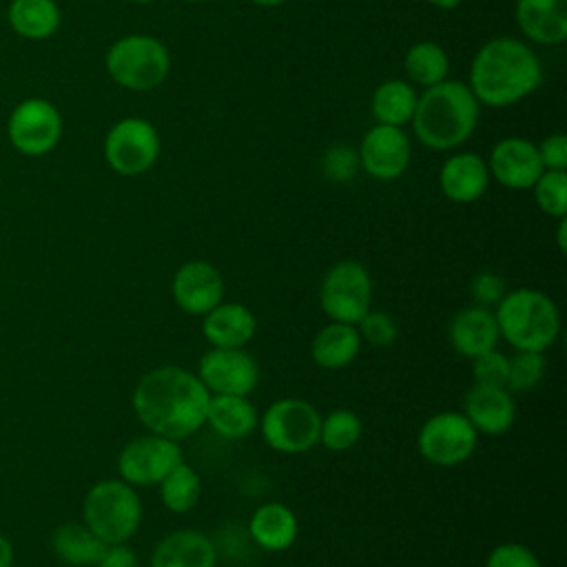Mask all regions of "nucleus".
I'll return each mask as SVG.
<instances>
[{"label": "nucleus", "instance_id": "ddd939ff", "mask_svg": "<svg viewBox=\"0 0 567 567\" xmlns=\"http://www.w3.org/2000/svg\"><path fill=\"white\" fill-rule=\"evenodd\" d=\"M197 377L210 394L248 396L259 383V365L244 348H210L199 359Z\"/></svg>", "mask_w": 567, "mask_h": 567}, {"label": "nucleus", "instance_id": "5701e85b", "mask_svg": "<svg viewBox=\"0 0 567 567\" xmlns=\"http://www.w3.org/2000/svg\"><path fill=\"white\" fill-rule=\"evenodd\" d=\"M248 532L255 545H259L266 551H281L288 549L299 532V523L295 512L284 505V503H266L259 505L250 520H248Z\"/></svg>", "mask_w": 567, "mask_h": 567}, {"label": "nucleus", "instance_id": "f03ea898", "mask_svg": "<svg viewBox=\"0 0 567 567\" xmlns=\"http://www.w3.org/2000/svg\"><path fill=\"white\" fill-rule=\"evenodd\" d=\"M543 66L538 55L516 38L487 40L470 64V91L478 104L509 106L538 89Z\"/></svg>", "mask_w": 567, "mask_h": 567}, {"label": "nucleus", "instance_id": "412c9836", "mask_svg": "<svg viewBox=\"0 0 567 567\" xmlns=\"http://www.w3.org/2000/svg\"><path fill=\"white\" fill-rule=\"evenodd\" d=\"M255 330L252 310L239 301H219L202 321V332L213 348H244L255 337Z\"/></svg>", "mask_w": 567, "mask_h": 567}, {"label": "nucleus", "instance_id": "f257e3e1", "mask_svg": "<svg viewBox=\"0 0 567 567\" xmlns=\"http://www.w3.org/2000/svg\"><path fill=\"white\" fill-rule=\"evenodd\" d=\"M210 392L186 368L159 365L133 390V412L151 432L173 441L195 434L206 423Z\"/></svg>", "mask_w": 567, "mask_h": 567}, {"label": "nucleus", "instance_id": "79ce46f5", "mask_svg": "<svg viewBox=\"0 0 567 567\" xmlns=\"http://www.w3.org/2000/svg\"><path fill=\"white\" fill-rule=\"evenodd\" d=\"M565 228H567V221H565V217H560L558 219V248H560V252H565Z\"/></svg>", "mask_w": 567, "mask_h": 567}, {"label": "nucleus", "instance_id": "7ed1b4c3", "mask_svg": "<svg viewBox=\"0 0 567 567\" xmlns=\"http://www.w3.org/2000/svg\"><path fill=\"white\" fill-rule=\"evenodd\" d=\"M410 122L423 146L450 151L474 133L478 124V100L467 84L445 78L423 89Z\"/></svg>", "mask_w": 567, "mask_h": 567}, {"label": "nucleus", "instance_id": "72a5a7b5", "mask_svg": "<svg viewBox=\"0 0 567 567\" xmlns=\"http://www.w3.org/2000/svg\"><path fill=\"white\" fill-rule=\"evenodd\" d=\"M472 374H474V383L478 385L505 388L507 374H509V357L492 348L472 359Z\"/></svg>", "mask_w": 567, "mask_h": 567}, {"label": "nucleus", "instance_id": "cd10ccee", "mask_svg": "<svg viewBox=\"0 0 567 567\" xmlns=\"http://www.w3.org/2000/svg\"><path fill=\"white\" fill-rule=\"evenodd\" d=\"M416 91L405 80H385L372 93V115L379 124L403 126L412 120L416 109Z\"/></svg>", "mask_w": 567, "mask_h": 567}, {"label": "nucleus", "instance_id": "4468645a", "mask_svg": "<svg viewBox=\"0 0 567 567\" xmlns=\"http://www.w3.org/2000/svg\"><path fill=\"white\" fill-rule=\"evenodd\" d=\"M410 140L401 126L377 124L363 135L357 157L370 177L390 182L403 175L410 164Z\"/></svg>", "mask_w": 567, "mask_h": 567}, {"label": "nucleus", "instance_id": "f704fd0d", "mask_svg": "<svg viewBox=\"0 0 567 567\" xmlns=\"http://www.w3.org/2000/svg\"><path fill=\"white\" fill-rule=\"evenodd\" d=\"M361 341H368L374 348H385L396 339V323L390 315L379 310H368L357 323Z\"/></svg>", "mask_w": 567, "mask_h": 567}, {"label": "nucleus", "instance_id": "e433bc0d", "mask_svg": "<svg viewBox=\"0 0 567 567\" xmlns=\"http://www.w3.org/2000/svg\"><path fill=\"white\" fill-rule=\"evenodd\" d=\"M357 166H359V157L348 146H332L323 155V173L332 182H348L357 173Z\"/></svg>", "mask_w": 567, "mask_h": 567}, {"label": "nucleus", "instance_id": "aec40b11", "mask_svg": "<svg viewBox=\"0 0 567 567\" xmlns=\"http://www.w3.org/2000/svg\"><path fill=\"white\" fill-rule=\"evenodd\" d=\"M450 343L452 348L467 359H474L492 348H496L501 334L496 326L494 310L483 306H470L454 315L450 323Z\"/></svg>", "mask_w": 567, "mask_h": 567}, {"label": "nucleus", "instance_id": "6e6552de", "mask_svg": "<svg viewBox=\"0 0 567 567\" xmlns=\"http://www.w3.org/2000/svg\"><path fill=\"white\" fill-rule=\"evenodd\" d=\"M319 303L330 321L357 326L372 303V279L365 266L354 259L330 266L319 286Z\"/></svg>", "mask_w": 567, "mask_h": 567}, {"label": "nucleus", "instance_id": "2f4dec72", "mask_svg": "<svg viewBox=\"0 0 567 567\" xmlns=\"http://www.w3.org/2000/svg\"><path fill=\"white\" fill-rule=\"evenodd\" d=\"M534 199L538 208L549 217H565L567 213V173L565 171H543L534 182Z\"/></svg>", "mask_w": 567, "mask_h": 567}, {"label": "nucleus", "instance_id": "0eeeda50", "mask_svg": "<svg viewBox=\"0 0 567 567\" xmlns=\"http://www.w3.org/2000/svg\"><path fill=\"white\" fill-rule=\"evenodd\" d=\"M266 445L281 454H303L319 443L321 414L303 399H277L259 416Z\"/></svg>", "mask_w": 567, "mask_h": 567}, {"label": "nucleus", "instance_id": "6ab92c4d", "mask_svg": "<svg viewBox=\"0 0 567 567\" xmlns=\"http://www.w3.org/2000/svg\"><path fill=\"white\" fill-rule=\"evenodd\" d=\"M213 540L197 529H175L166 534L151 554V567H215Z\"/></svg>", "mask_w": 567, "mask_h": 567}, {"label": "nucleus", "instance_id": "9d476101", "mask_svg": "<svg viewBox=\"0 0 567 567\" xmlns=\"http://www.w3.org/2000/svg\"><path fill=\"white\" fill-rule=\"evenodd\" d=\"M478 443V432L463 412L445 410L430 416L416 436L419 452L425 461L439 467H454L472 456Z\"/></svg>", "mask_w": 567, "mask_h": 567}, {"label": "nucleus", "instance_id": "9b49d317", "mask_svg": "<svg viewBox=\"0 0 567 567\" xmlns=\"http://www.w3.org/2000/svg\"><path fill=\"white\" fill-rule=\"evenodd\" d=\"M106 164L124 177L146 173L159 157V135L148 120L124 117L104 137Z\"/></svg>", "mask_w": 567, "mask_h": 567}, {"label": "nucleus", "instance_id": "39448f33", "mask_svg": "<svg viewBox=\"0 0 567 567\" xmlns=\"http://www.w3.org/2000/svg\"><path fill=\"white\" fill-rule=\"evenodd\" d=\"M82 518L106 545L126 543L142 523L140 494L122 478H104L86 492Z\"/></svg>", "mask_w": 567, "mask_h": 567}, {"label": "nucleus", "instance_id": "2eb2a0df", "mask_svg": "<svg viewBox=\"0 0 567 567\" xmlns=\"http://www.w3.org/2000/svg\"><path fill=\"white\" fill-rule=\"evenodd\" d=\"M171 292L179 310L193 317H204L221 301L224 279L213 264L193 259L177 268L171 284Z\"/></svg>", "mask_w": 567, "mask_h": 567}, {"label": "nucleus", "instance_id": "c9c22d12", "mask_svg": "<svg viewBox=\"0 0 567 567\" xmlns=\"http://www.w3.org/2000/svg\"><path fill=\"white\" fill-rule=\"evenodd\" d=\"M485 567H540V560L527 545L501 543L487 554Z\"/></svg>", "mask_w": 567, "mask_h": 567}, {"label": "nucleus", "instance_id": "4be33fe9", "mask_svg": "<svg viewBox=\"0 0 567 567\" xmlns=\"http://www.w3.org/2000/svg\"><path fill=\"white\" fill-rule=\"evenodd\" d=\"M516 22L536 44H560L567 38V0H516Z\"/></svg>", "mask_w": 567, "mask_h": 567}, {"label": "nucleus", "instance_id": "c756f323", "mask_svg": "<svg viewBox=\"0 0 567 567\" xmlns=\"http://www.w3.org/2000/svg\"><path fill=\"white\" fill-rule=\"evenodd\" d=\"M159 498L173 514H186L195 509L202 494V481L188 463L175 465L159 483Z\"/></svg>", "mask_w": 567, "mask_h": 567}, {"label": "nucleus", "instance_id": "1a4fd4ad", "mask_svg": "<svg viewBox=\"0 0 567 567\" xmlns=\"http://www.w3.org/2000/svg\"><path fill=\"white\" fill-rule=\"evenodd\" d=\"M62 115L44 97H27L13 106L7 120L9 144L29 157L51 153L62 140Z\"/></svg>", "mask_w": 567, "mask_h": 567}, {"label": "nucleus", "instance_id": "b1692460", "mask_svg": "<svg viewBox=\"0 0 567 567\" xmlns=\"http://www.w3.org/2000/svg\"><path fill=\"white\" fill-rule=\"evenodd\" d=\"M361 343L363 341L357 326L330 321L315 334L310 343V357L323 370H341L357 359Z\"/></svg>", "mask_w": 567, "mask_h": 567}, {"label": "nucleus", "instance_id": "473e14b6", "mask_svg": "<svg viewBox=\"0 0 567 567\" xmlns=\"http://www.w3.org/2000/svg\"><path fill=\"white\" fill-rule=\"evenodd\" d=\"M545 370V352L516 350V354L509 357V374L505 388L509 392H527L543 381Z\"/></svg>", "mask_w": 567, "mask_h": 567}, {"label": "nucleus", "instance_id": "49530a36", "mask_svg": "<svg viewBox=\"0 0 567 567\" xmlns=\"http://www.w3.org/2000/svg\"><path fill=\"white\" fill-rule=\"evenodd\" d=\"M184 2H202V0H184Z\"/></svg>", "mask_w": 567, "mask_h": 567}, {"label": "nucleus", "instance_id": "423d86ee", "mask_svg": "<svg viewBox=\"0 0 567 567\" xmlns=\"http://www.w3.org/2000/svg\"><path fill=\"white\" fill-rule=\"evenodd\" d=\"M171 69L166 47L146 33H128L115 40L106 51V71L128 91H148L159 86Z\"/></svg>", "mask_w": 567, "mask_h": 567}, {"label": "nucleus", "instance_id": "7c9ffc66", "mask_svg": "<svg viewBox=\"0 0 567 567\" xmlns=\"http://www.w3.org/2000/svg\"><path fill=\"white\" fill-rule=\"evenodd\" d=\"M361 436V421L352 410L339 408L321 416L319 443L330 452L350 450Z\"/></svg>", "mask_w": 567, "mask_h": 567}, {"label": "nucleus", "instance_id": "dca6fc26", "mask_svg": "<svg viewBox=\"0 0 567 567\" xmlns=\"http://www.w3.org/2000/svg\"><path fill=\"white\" fill-rule=\"evenodd\" d=\"M489 175L512 190H527L545 171L536 144L525 137H503L489 153Z\"/></svg>", "mask_w": 567, "mask_h": 567}, {"label": "nucleus", "instance_id": "f8f14e48", "mask_svg": "<svg viewBox=\"0 0 567 567\" xmlns=\"http://www.w3.org/2000/svg\"><path fill=\"white\" fill-rule=\"evenodd\" d=\"M182 461L184 458L177 441L159 434H144L131 439L122 447L117 456V472L124 483L146 487L157 485Z\"/></svg>", "mask_w": 567, "mask_h": 567}, {"label": "nucleus", "instance_id": "37998d69", "mask_svg": "<svg viewBox=\"0 0 567 567\" xmlns=\"http://www.w3.org/2000/svg\"><path fill=\"white\" fill-rule=\"evenodd\" d=\"M427 2L439 7V9H454V7L461 4V0H427Z\"/></svg>", "mask_w": 567, "mask_h": 567}, {"label": "nucleus", "instance_id": "ea45409f", "mask_svg": "<svg viewBox=\"0 0 567 567\" xmlns=\"http://www.w3.org/2000/svg\"><path fill=\"white\" fill-rule=\"evenodd\" d=\"M97 567H137V556L126 543L106 545L102 558L97 560Z\"/></svg>", "mask_w": 567, "mask_h": 567}, {"label": "nucleus", "instance_id": "58836bf2", "mask_svg": "<svg viewBox=\"0 0 567 567\" xmlns=\"http://www.w3.org/2000/svg\"><path fill=\"white\" fill-rule=\"evenodd\" d=\"M540 162L547 171H565L567 168V135L551 133L538 146Z\"/></svg>", "mask_w": 567, "mask_h": 567}, {"label": "nucleus", "instance_id": "f3484780", "mask_svg": "<svg viewBox=\"0 0 567 567\" xmlns=\"http://www.w3.org/2000/svg\"><path fill=\"white\" fill-rule=\"evenodd\" d=\"M463 414L476 432L498 436L514 425L516 403L507 388L474 383V388L465 394Z\"/></svg>", "mask_w": 567, "mask_h": 567}, {"label": "nucleus", "instance_id": "a19ab883", "mask_svg": "<svg viewBox=\"0 0 567 567\" xmlns=\"http://www.w3.org/2000/svg\"><path fill=\"white\" fill-rule=\"evenodd\" d=\"M13 563V547L7 540V536L0 534V567H11Z\"/></svg>", "mask_w": 567, "mask_h": 567}, {"label": "nucleus", "instance_id": "a18cd8bd", "mask_svg": "<svg viewBox=\"0 0 567 567\" xmlns=\"http://www.w3.org/2000/svg\"><path fill=\"white\" fill-rule=\"evenodd\" d=\"M133 2H140V4H151V2H155V0H133Z\"/></svg>", "mask_w": 567, "mask_h": 567}, {"label": "nucleus", "instance_id": "a878e982", "mask_svg": "<svg viewBox=\"0 0 567 567\" xmlns=\"http://www.w3.org/2000/svg\"><path fill=\"white\" fill-rule=\"evenodd\" d=\"M7 22L24 40H47L60 29L62 13L55 0H11Z\"/></svg>", "mask_w": 567, "mask_h": 567}, {"label": "nucleus", "instance_id": "20e7f679", "mask_svg": "<svg viewBox=\"0 0 567 567\" xmlns=\"http://www.w3.org/2000/svg\"><path fill=\"white\" fill-rule=\"evenodd\" d=\"M498 334L525 352H545L560 332L558 306L536 288L505 290L496 303Z\"/></svg>", "mask_w": 567, "mask_h": 567}, {"label": "nucleus", "instance_id": "4c0bfd02", "mask_svg": "<svg viewBox=\"0 0 567 567\" xmlns=\"http://www.w3.org/2000/svg\"><path fill=\"white\" fill-rule=\"evenodd\" d=\"M505 281L496 275V272H476L472 279V297L476 301V306L483 308H492L501 301V297L505 295Z\"/></svg>", "mask_w": 567, "mask_h": 567}, {"label": "nucleus", "instance_id": "393cba45", "mask_svg": "<svg viewBox=\"0 0 567 567\" xmlns=\"http://www.w3.org/2000/svg\"><path fill=\"white\" fill-rule=\"evenodd\" d=\"M206 423L221 439H244L259 425V414L248 396L210 394Z\"/></svg>", "mask_w": 567, "mask_h": 567}, {"label": "nucleus", "instance_id": "bb28decb", "mask_svg": "<svg viewBox=\"0 0 567 567\" xmlns=\"http://www.w3.org/2000/svg\"><path fill=\"white\" fill-rule=\"evenodd\" d=\"M55 556L73 567L97 565L106 543L97 538L84 523H62L51 538Z\"/></svg>", "mask_w": 567, "mask_h": 567}, {"label": "nucleus", "instance_id": "c03bdc74", "mask_svg": "<svg viewBox=\"0 0 567 567\" xmlns=\"http://www.w3.org/2000/svg\"><path fill=\"white\" fill-rule=\"evenodd\" d=\"M250 2L257 7H277V4H284L286 0H250Z\"/></svg>", "mask_w": 567, "mask_h": 567}, {"label": "nucleus", "instance_id": "c85d7f7f", "mask_svg": "<svg viewBox=\"0 0 567 567\" xmlns=\"http://www.w3.org/2000/svg\"><path fill=\"white\" fill-rule=\"evenodd\" d=\"M403 66H405L408 78L414 84L427 89V86L439 84L441 80L447 78L450 60H447V53L441 44L423 40V42H416L408 49V53L403 58Z\"/></svg>", "mask_w": 567, "mask_h": 567}, {"label": "nucleus", "instance_id": "a211bd4d", "mask_svg": "<svg viewBox=\"0 0 567 567\" xmlns=\"http://www.w3.org/2000/svg\"><path fill=\"white\" fill-rule=\"evenodd\" d=\"M439 184L447 199L456 204H472L487 190V162L476 153H456L443 162Z\"/></svg>", "mask_w": 567, "mask_h": 567}]
</instances>
